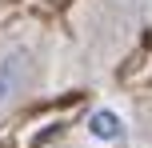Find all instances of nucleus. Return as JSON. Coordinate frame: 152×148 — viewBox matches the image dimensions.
<instances>
[{
    "label": "nucleus",
    "mask_w": 152,
    "mask_h": 148,
    "mask_svg": "<svg viewBox=\"0 0 152 148\" xmlns=\"http://www.w3.org/2000/svg\"><path fill=\"white\" fill-rule=\"evenodd\" d=\"M128 140V112L124 104L104 100L84 116V144H96V148H116Z\"/></svg>",
    "instance_id": "1"
},
{
    "label": "nucleus",
    "mask_w": 152,
    "mask_h": 148,
    "mask_svg": "<svg viewBox=\"0 0 152 148\" xmlns=\"http://www.w3.org/2000/svg\"><path fill=\"white\" fill-rule=\"evenodd\" d=\"M28 68H32L28 48H8V52H0V108H8V104L20 96V88L28 84Z\"/></svg>",
    "instance_id": "2"
}]
</instances>
